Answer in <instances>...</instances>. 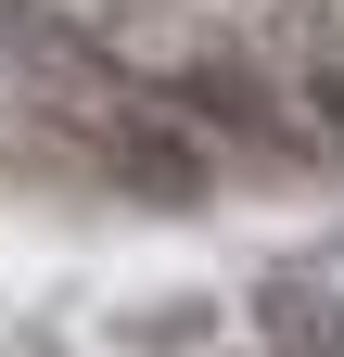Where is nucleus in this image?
Returning <instances> with one entry per match:
<instances>
[{"instance_id": "nucleus-2", "label": "nucleus", "mask_w": 344, "mask_h": 357, "mask_svg": "<svg viewBox=\"0 0 344 357\" xmlns=\"http://www.w3.org/2000/svg\"><path fill=\"white\" fill-rule=\"evenodd\" d=\"M179 102H204V115H230V128H255V141H293V115L268 102V89H242L230 64H204V77H179Z\"/></svg>"}, {"instance_id": "nucleus-1", "label": "nucleus", "mask_w": 344, "mask_h": 357, "mask_svg": "<svg viewBox=\"0 0 344 357\" xmlns=\"http://www.w3.org/2000/svg\"><path fill=\"white\" fill-rule=\"evenodd\" d=\"M115 166L141 178L153 204H191L204 192V141H166V128H115Z\"/></svg>"}]
</instances>
